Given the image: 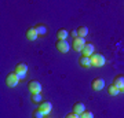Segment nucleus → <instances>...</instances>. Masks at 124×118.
<instances>
[{
  "label": "nucleus",
  "mask_w": 124,
  "mask_h": 118,
  "mask_svg": "<svg viewBox=\"0 0 124 118\" xmlns=\"http://www.w3.org/2000/svg\"><path fill=\"white\" fill-rule=\"evenodd\" d=\"M105 65V58L101 54H95L94 52L91 55V66H95V67H101V66Z\"/></svg>",
  "instance_id": "1"
},
{
  "label": "nucleus",
  "mask_w": 124,
  "mask_h": 118,
  "mask_svg": "<svg viewBox=\"0 0 124 118\" xmlns=\"http://www.w3.org/2000/svg\"><path fill=\"white\" fill-rule=\"evenodd\" d=\"M15 73H17V76L19 77V80H22L26 77L28 74V66L26 63H18L17 66H15V70H14Z\"/></svg>",
  "instance_id": "2"
},
{
  "label": "nucleus",
  "mask_w": 124,
  "mask_h": 118,
  "mask_svg": "<svg viewBox=\"0 0 124 118\" xmlns=\"http://www.w3.org/2000/svg\"><path fill=\"white\" fill-rule=\"evenodd\" d=\"M85 44H87V43H85L84 39H81V37H76V39H73V41H72V47H73V49H75V51L81 52Z\"/></svg>",
  "instance_id": "3"
},
{
  "label": "nucleus",
  "mask_w": 124,
  "mask_h": 118,
  "mask_svg": "<svg viewBox=\"0 0 124 118\" xmlns=\"http://www.w3.org/2000/svg\"><path fill=\"white\" fill-rule=\"evenodd\" d=\"M18 83H19V77L17 76V73H15V71H13V73L7 74V77H6V84H7L8 87H17Z\"/></svg>",
  "instance_id": "4"
},
{
  "label": "nucleus",
  "mask_w": 124,
  "mask_h": 118,
  "mask_svg": "<svg viewBox=\"0 0 124 118\" xmlns=\"http://www.w3.org/2000/svg\"><path fill=\"white\" fill-rule=\"evenodd\" d=\"M55 47H57V49L62 54L69 52V48H70V47H69V43H68L66 40H58L57 43H55Z\"/></svg>",
  "instance_id": "5"
},
{
  "label": "nucleus",
  "mask_w": 124,
  "mask_h": 118,
  "mask_svg": "<svg viewBox=\"0 0 124 118\" xmlns=\"http://www.w3.org/2000/svg\"><path fill=\"white\" fill-rule=\"evenodd\" d=\"M28 88H29V91L32 93H40L41 92V84L39 81H36V80H32L28 83Z\"/></svg>",
  "instance_id": "6"
},
{
  "label": "nucleus",
  "mask_w": 124,
  "mask_h": 118,
  "mask_svg": "<svg viewBox=\"0 0 124 118\" xmlns=\"http://www.w3.org/2000/svg\"><path fill=\"white\" fill-rule=\"evenodd\" d=\"M103 87H105V80L103 78H95L91 83V88H93L94 91H101Z\"/></svg>",
  "instance_id": "7"
},
{
  "label": "nucleus",
  "mask_w": 124,
  "mask_h": 118,
  "mask_svg": "<svg viewBox=\"0 0 124 118\" xmlns=\"http://www.w3.org/2000/svg\"><path fill=\"white\" fill-rule=\"evenodd\" d=\"M39 109L44 113V115H48L50 111L53 110V104H51V102H41L39 106Z\"/></svg>",
  "instance_id": "8"
},
{
  "label": "nucleus",
  "mask_w": 124,
  "mask_h": 118,
  "mask_svg": "<svg viewBox=\"0 0 124 118\" xmlns=\"http://www.w3.org/2000/svg\"><path fill=\"white\" fill-rule=\"evenodd\" d=\"M81 54H83V56H88L91 58V55L94 54V45L91 43H87L84 45V48H83V51H81Z\"/></svg>",
  "instance_id": "9"
},
{
  "label": "nucleus",
  "mask_w": 124,
  "mask_h": 118,
  "mask_svg": "<svg viewBox=\"0 0 124 118\" xmlns=\"http://www.w3.org/2000/svg\"><path fill=\"white\" fill-rule=\"evenodd\" d=\"M85 111V106L84 103H81V102H76L75 104H73V113L79 114V115H81V114Z\"/></svg>",
  "instance_id": "10"
},
{
  "label": "nucleus",
  "mask_w": 124,
  "mask_h": 118,
  "mask_svg": "<svg viewBox=\"0 0 124 118\" xmlns=\"http://www.w3.org/2000/svg\"><path fill=\"white\" fill-rule=\"evenodd\" d=\"M37 36H39V33L36 30V28H29L26 30V39L31 40V41H35L37 39Z\"/></svg>",
  "instance_id": "11"
},
{
  "label": "nucleus",
  "mask_w": 124,
  "mask_h": 118,
  "mask_svg": "<svg viewBox=\"0 0 124 118\" xmlns=\"http://www.w3.org/2000/svg\"><path fill=\"white\" fill-rule=\"evenodd\" d=\"M79 63H80V66H81V67H90V66H91V58L81 56L79 59Z\"/></svg>",
  "instance_id": "12"
},
{
  "label": "nucleus",
  "mask_w": 124,
  "mask_h": 118,
  "mask_svg": "<svg viewBox=\"0 0 124 118\" xmlns=\"http://www.w3.org/2000/svg\"><path fill=\"white\" fill-rule=\"evenodd\" d=\"M87 35H88V28L87 26H79L77 28V36H79V37L84 39Z\"/></svg>",
  "instance_id": "13"
},
{
  "label": "nucleus",
  "mask_w": 124,
  "mask_h": 118,
  "mask_svg": "<svg viewBox=\"0 0 124 118\" xmlns=\"http://www.w3.org/2000/svg\"><path fill=\"white\" fill-rule=\"evenodd\" d=\"M66 37H68L66 29H58L57 30V39L58 40H66Z\"/></svg>",
  "instance_id": "14"
},
{
  "label": "nucleus",
  "mask_w": 124,
  "mask_h": 118,
  "mask_svg": "<svg viewBox=\"0 0 124 118\" xmlns=\"http://www.w3.org/2000/svg\"><path fill=\"white\" fill-rule=\"evenodd\" d=\"M113 85H116V87L119 88H121L124 85V77H121V76H117V77H115V80H113Z\"/></svg>",
  "instance_id": "15"
},
{
  "label": "nucleus",
  "mask_w": 124,
  "mask_h": 118,
  "mask_svg": "<svg viewBox=\"0 0 124 118\" xmlns=\"http://www.w3.org/2000/svg\"><path fill=\"white\" fill-rule=\"evenodd\" d=\"M108 92H109V95H112V96H116V95H119L120 93V89L116 85H109V88H108Z\"/></svg>",
  "instance_id": "16"
},
{
  "label": "nucleus",
  "mask_w": 124,
  "mask_h": 118,
  "mask_svg": "<svg viewBox=\"0 0 124 118\" xmlns=\"http://www.w3.org/2000/svg\"><path fill=\"white\" fill-rule=\"evenodd\" d=\"M36 30H37V33H39V36H44L46 33H47V28L43 25V23H39V25H36Z\"/></svg>",
  "instance_id": "17"
},
{
  "label": "nucleus",
  "mask_w": 124,
  "mask_h": 118,
  "mask_svg": "<svg viewBox=\"0 0 124 118\" xmlns=\"http://www.w3.org/2000/svg\"><path fill=\"white\" fill-rule=\"evenodd\" d=\"M44 117H46L44 113H43V111H41L39 107H37L35 111H33V118H44Z\"/></svg>",
  "instance_id": "18"
},
{
  "label": "nucleus",
  "mask_w": 124,
  "mask_h": 118,
  "mask_svg": "<svg viewBox=\"0 0 124 118\" xmlns=\"http://www.w3.org/2000/svg\"><path fill=\"white\" fill-rule=\"evenodd\" d=\"M32 102H35V103L41 102V95L40 93H32Z\"/></svg>",
  "instance_id": "19"
},
{
  "label": "nucleus",
  "mask_w": 124,
  "mask_h": 118,
  "mask_svg": "<svg viewBox=\"0 0 124 118\" xmlns=\"http://www.w3.org/2000/svg\"><path fill=\"white\" fill-rule=\"evenodd\" d=\"M80 118H94V114L91 111H84V113L80 115Z\"/></svg>",
  "instance_id": "20"
},
{
  "label": "nucleus",
  "mask_w": 124,
  "mask_h": 118,
  "mask_svg": "<svg viewBox=\"0 0 124 118\" xmlns=\"http://www.w3.org/2000/svg\"><path fill=\"white\" fill-rule=\"evenodd\" d=\"M65 118H80V115L79 114H76V113H69Z\"/></svg>",
  "instance_id": "21"
},
{
  "label": "nucleus",
  "mask_w": 124,
  "mask_h": 118,
  "mask_svg": "<svg viewBox=\"0 0 124 118\" xmlns=\"http://www.w3.org/2000/svg\"><path fill=\"white\" fill-rule=\"evenodd\" d=\"M70 35L73 36L75 39H76V37H79V36H77V30H72V32H70Z\"/></svg>",
  "instance_id": "22"
},
{
  "label": "nucleus",
  "mask_w": 124,
  "mask_h": 118,
  "mask_svg": "<svg viewBox=\"0 0 124 118\" xmlns=\"http://www.w3.org/2000/svg\"><path fill=\"white\" fill-rule=\"evenodd\" d=\"M120 93H124V85L121 88H120Z\"/></svg>",
  "instance_id": "23"
},
{
  "label": "nucleus",
  "mask_w": 124,
  "mask_h": 118,
  "mask_svg": "<svg viewBox=\"0 0 124 118\" xmlns=\"http://www.w3.org/2000/svg\"><path fill=\"white\" fill-rule=\"evenodd\" d=\"M44 118H51V117H48V115H46V117Z\"/></svg>",
  "instance_id": "24"
}]
</instances>
